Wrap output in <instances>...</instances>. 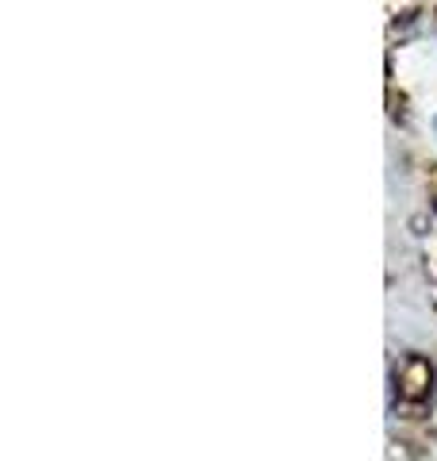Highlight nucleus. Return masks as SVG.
I'll return each instance as SVG.
<instances>
[{"label":"nucleus","mask_w":437,"mask_h":461,"mask_svg":"<svg viewBox=\"0 0 437 461\" xmlns=\"http://www.w3.org/2000/svg\"><path fill=\"white\" fill-rule=\"evenodd\" d=\"M399 377H403V393L406 396H422L426 393V384H430V366L418 362V357H411V362L399 369Z\"/></svg>","instance_id":"f257e3e1"}]
</instances>
